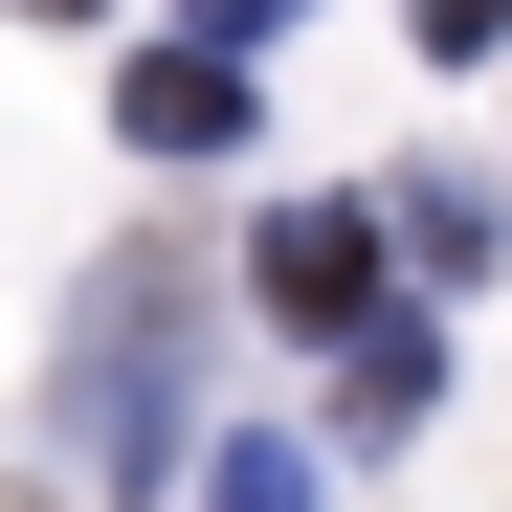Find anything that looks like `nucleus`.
Wrapping results in <instances>:
<instances>
[{"instance_id": "obj_1", "label": "nucleus", "mask_w": 512, "mask_h": 512, "mask_svg": "<svg viewBox=\"0 0 512 512\" xmlns=\"http://www.w3.org/2000/svg\"><path fill=\"white\" fill-rule=\"evenodd\" d=\"M179 357H201V268H179V245H134V268L67 312V379H45V423H67V468H90V490H156V446L201 423Z\"/></svg>"}, {"instance_id": "obj_2", "label": "nucleus", "mask_w": 512, "mask_h": 512, "mask_svg": "<svg viewBox=\"0 0 512 512\" xmlns=\"http://www.w3.org/2000/svg\"><path fill=\"white\" fill-rule=\"evenodd\" d=\"M245 290L357 357V334H379V201H268V223H245Z\"/></svg>"}, {"instance_id": "obj_3", "label": "nucleus", "mask_w": 512, "mask_h": 512, "mask_svg": "<svg viewBox=\"0 0 512 512\" xmlns=\"http://www.w3.org/2000/svg\"><path fill=\"white\" fill-rule=\"evenodd\" d=\"M334 423H357V446H423V423H446V334H423V312H379L357 357H334Z\"/></svg>"}, {"instance_id": "obj_4", "label": "nucleus", "mask_w": 512, "mask_h": 512, "mask_svg": "<svg viewBox=\"0 0 512 512\" xmlns=\"http://www.w3.org/2000/svg\"><path fill=\"white\" fill-rule=\"evenodd\" d=\"M112 112H134V156H223V134H245V67H223V45H156Z\"/></svg>"}, {"instance_id": "obj_5", "label": "nucleus", "mask_w": 512, "mask_h": 512, "mask_svg": "<svg viewBox=\"0 0 512 512\" xmlns=\"http://www.w3.org/2000/svg\"><path fill=\"white\" fill-rule=\"evenodd\" d=\"M401 245H423V290L512 268V245H490V179H468V156H423V179H401Z\"/></svg>"}, {"instance_id": "obj_6", "label": "nucleus", "mask_w": 512, "mask_h": 512, "mask_svg": "<svg viewBox=\"0 0 512 512\" xmlns=\"http://www.w3.org/2000/svg\"><path fill=\"white\" fill-rule=\"evenodd\" d=\"M179 512H312V468H290V446H268V423H223V446H201V468H179Z\"/></svg>"}, {"instance_id": "obj_7", "label": "nucleus", "mask_w": 512, "mask_h": 512, "mask_svg": "<svg viewBox=\"0 0 512 512\" xmlns=\"http://www.w3.org/2000/svg\"><path fill=\"white\" fill-rule=\"evenodd\" d=\"M290 23H312V0H179V45H223V67H245V45H290Z\"/></svg>"}, {"instance_id": "obj_8", "label": "nucleus", "mask_w": 512, "mask_h": 512, "mask_svg": "<svg viewBox=\"0 0 512 512\" xmlns=\"http://www.w3.org/2000/svg\"><path fill=\"white\" fill-rule=\"evenodd\" d=\"M512 45V0H423V67H490Z\"/></svg>"}, {"instance_id": "obj_9", "label": "nucleus", "mask_w": 512, "mask_h": 512, "mask_svg": "<svg viewBox=\"0 0 512 512\" xmlns=\"http://www.w3.org/2000/svg\"><path fill=\"white\" fill-rule=\"evenodd\" d=\"M45 23H90V0H45Z\"/></svg>"}]
</instances>
